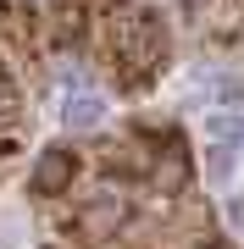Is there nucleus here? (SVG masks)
Listing matches in <instances>:
<instances>
[{
  "label": "nucleus",
  "mask_w": 244,
  "mask_h": 249,
  "mask_svg": "<svg viewBox=\"0 0 244 249\" xmlns=\"http://www.w3.org/2000/svg\"><path fill=\"white\" fill-rule=\"evenodd\" d=\"M94 67L100 78L117 94H145L167 78L172 67V28L161 17V6H145V0H122L117 11L94 22Z\"/></svg>",
  "instance_id": "f257e3e1"
},
{
  "label": "nucleus",
  "mask_w": 244,
  "mask_h": 249,
  "mask_svg": "<svg viewBox=\"0 0 244 249\" xmlns=\"http://www.w3.org/2000/svg\"><path fill=\"white\" fill-rule=\"evenodd\" d=\"M139 222V205L128 188H106V194H89V199H78L73 211H67V232L83 244H106V238H117V232H128Z\"/></svg>",
  "instance_id": "f03ea898"
},
{
  "label": "nucleus",
  "mask_w": 244,
  "mask_h": 249,
  "mask_svg": "<svg viewBox=\"0 0 244 249\" xmlns=\"http://www.w3.org/2000/svg\"><path fill=\"white\" fill-rule=\"evenodd\" d=\"M83 178V150L78 144H50V150H39L34 172H28V194L34 199H73V188Z\"/></svg>",
  "instance_id": "7ed1b4c3"
},
{
  "label": "nucleus",
  "mask_w": 244,
  "mask_h": 249,
  "mask_svg": "<svg viewBox=\"0 0 244 249\" xmlns=\"http://www.w3.org/2000/svg\"><path fill=\"white\" fill-rule=\"evenodd\" d=\"M28 127V94H22V55L0 50V160L17 155Z\"/></svg>",
  "instance_id": "20e7f679"
},
{
  "label": "nucleus",
  "mask_w": 244,
  "mask_h": 249,
  "mask_svg": "<svg viewBox=\"0 0 244 249\" xmlns=\"http://www.w3.org/2000/svg\"><path fill=\"white\" fill-rule=\"evenodd\" d=\"M39 45V11L28 0H0V50L28 55Z\"/></svg>",
  "instance_id": "39448f33"
},
{
  "label": "nucleus",
  "mask_w": 244,
  "mask_h": 249,
  "mask_svg": "<svg viewBox=\"0 0 244 249\" xmlns=\"http://www.w3.org/2000/svg\"><path fill=\"white\" fill-rule=\"evenodd\" d=\"M94 249H161V244L145 238V232H139V222H133L128 232H117V238H106V244H94Z\"/></svg>",
  "instance_id": "423d86ee"
},
{
  "label": "nucleus",
  "mask_w": 244,
  "mask_h": 249,
  "mask_svg": "<svg viewBox=\"0 0 244 249\" xmlns=\"http://www.w3.org/2000/svg\"><path fill=\"white\" fill-rule=\"evenodd\" d=\"M189 249H233L227 238H217V232H211V238H200V244H189Z\"/></svg>",
  "instance_id": "0eeeda50"
}]
</instances>
